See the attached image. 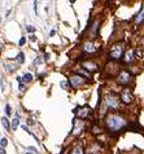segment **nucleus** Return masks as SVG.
<instances>
[{
	"mask_svg": "<svg viewBox=\"0 0 144 154\" xmlns=\"http://www.w3.org/2000/svg\"><path fill=\"white\" fill-rule=\"evenodd\" d=\"M82 130H83V122L78 120V124H77V122H75V124H74V130H73L74 135H79Z\"/></svg>",
	"mask_w": 144,
	"mask_h": 154,
	"instance_id": "obj_7",
	"label": "nucleus"
},
{
	"mask_svg": "<svg viewBox=\"0 0 144 154\" xmlns=\"http://www.w3.org/2000/svg\"><path fill=\"white\" fill-rule=\"evenodd\" d=\"M70 83L73 87H78V86H82L84 83V79L82 77H73L70 79Z\"/></svg>",
	"mask_w": 144,
	"mask_h": 154,
	"instance_id": "obj_6",
	"label": "nucleus"
},
{
	"mask_svg": "<svg viewBox=\"0 0 144 154\" xmlns=\"http://www.w3.org/2000/svg\"><path fill=\"white\" fill-rule=\"evenodd\" d=\"M30 40H31V41H35L37 39H35V36H34V35H31V36H30Z\"/></svg>",
	"mask_w": 144,
	"mask_h": 154,
	"instance_id": "obj_27",
	"label": "nucleus"
},
{
	"mask_svg": "<svg viewBox=\"0 0 144 154\" xmlns=\"http://www.w3.org/2000/svg\"><path fill=\"white\" fill-rule=\"evenodd\" d=\"M22 79H24V82L25 83H30L33 80V75L30 74V73H26V74L24 75V77H22Z\"/></svg>",
	"mask_w": 144,
	"mask_h": 154,
	"instance_id": "obj_12",
	"label": "nucleus"
},
{
	"mask_svg": "<svg viewBox=\"0 0 144 154\" xmlns=\"http://www.w3.org/2000/svg\"><path fill=\"white\" fill-rule=\"evenodd\" d=\"M121 99H122V101L126 102V104H130V102L132 101V96H131V92H130V89H123L122 95H121Z\"/></svg>",
	"mask_w": 144,
	"mask_h": 154,
	"instance_id": "obj_3",
	"label": "nucleus"
},
{
	"mask_svg": "<svg viewBox=\"0 0 144 154\" xmlns=\"http://www.w3.org/2000/svg\"><path fill=\"white\" fill-rule=\"evenodd\" d=\"M18 126H20V120H18V118H15L12 120V128L13 130H17Z\"/></svg>",
	"mask_w": 144,
	"mask_h": 154,
	"instance_id": "obj_15",
	"label": "nucleus"
},
{
	"mask_svg": "<svg viewBox=\"0 0 144 154\" xmlns=\"http://www.w3.org/2000/svg\"><path fill=\"white\" fill-rule=\"evenodd\" d=\"M55 34H56V30H51V32H49V35H51V36H53Z\"/></svg>",
	"mask_w": 144,
	"mask_h": 154,
	"instance_id": "obj_26",
	"label": "nucleus"
},
{
	"mask_svg": "<svg viewBox=\"0 0 144 154\" xmlns=\"http://www.w3.org/2000/svg\"><path fill=\"white\" fill-rule=\"evenodd\" d=\"M110 56H112L113 58H120L121 56H122V48H121L120 46L113 47L112 52H110Z\"/></svg>",
	"mask_w": 144,
	"mask_h": 154,
	"instance_id": "obj_4",
	"label": "nucleus"
},
{
	"mask_svg": "<svg viewBox=\"0 0 144 154\" xmlns=\"http://www.w3.org/2000/svg\"><path fill=\"white\" fill-rule=\"evenodd\" d=\"M26 154H33V153H26Z\"/></svg>",
	"mask_w": 144,
	"mask_h": 154,
	"instance_id": "obj_30",
	"label": "nucleus"
},
{
	"mask_svg": "<svg viewBox=\"0 0 144 154\" xmlns=\"http://www.w3.org/2000/svg\"><path fill=\"white\" fill-rule=\"evenodd\" d=\"M38 1H39V0H35V1H34V12H35V15H38Z\"/></svg>",
	"mask_w": 144,
	"mask_h": 154,
	"instance_id": "obj_22",
	"label": "nucleus"
},
{
	"mask_svg": "<svg viewBox=\"0 0 144 154\" xmlns=\"http://www.w3.org/2000/svg\"><path fill=\"white\" fill-rule=\"evenodd\" d=\"M143 21H144V4H143V8H142V12L139 13V16H138V18H136L138 23H142Z\"/></svg>",
	"mask_w": 144,
	"mask_h": 154,
	"instance_id": "obj_14",
	"label": "nucleus"
},
{
	"mask_svg": "<svg viewBox=\"0 0 144 154\" xmlns=\"http://www.w3.org/2000/svg\"><path fill=\"white\" fill-rule=\"evenodd\" d=\"M70 1H71V3H74V1H75V0H70Z\"/></svg>",
	"mask_w": 144,
	"mask_h": 154,
	"instance_id": "obj_29",
	"label": "nucleus"
},
{
	"mask_svg": "<svg viewBox=\"0 0 144 154\" xmlns=\"http://www.w3.org/2000/svg\"><path fill=\"white\" fill-rule=\"evenodd\" d=\"M105 104H107V106L109 109H118V106H120L117 97H116L114 95H108V96L105 97Z\"/></svg>",
	"mask_w": 144,
	"mask_h": 154,
	"instance_id": "obj_2",
	"label": "nucleus"
},
{
	"mask_svg": "<svg viewBox=\"0 0 144 154\" xmlns=\"http://www.w3.org/2000/svg\"><path fill=\"white\" fill-rule=\"evenodd\" d=\"M34 64H35V65H40V64H43V61H42V57H37V58H35Z\"/></svg>",
	"mask_w": 144,
	"mask_h": 154,
	"instance_id": "obj_20",
	"label": "nucleus"
},
{
	"mask_svg": "<svg viewBox=\"0 0 144 154\" xmlns=\"http://www.w3.org/2000/svg\"><path fill=\"white\" fill-rule=\"evenodd\" d=\"M26 30L29 32H35V30H37V29H35L34 26H30V25H29V26H26Z\"/></svg>",
	"mask_w": 144,
	"mask_h": 154,
	"instance_id": "obj_18",
	"label": "nucleus"
},
{
	"mask_svg": "<svg viewBox=\"0 0 144 154\" xmlns=\"http://www.w3.org/2000/svg\"><path fill=\"white\" fill-rule=\"evenodd\" d=\"M7 144H8V140L3 137V139H1V148H3V149H4V148L7 146Z\"/></svg>",
	"mask_w": 144,
	"mask_h": 154,
	"instance_id": "obj_19",
	"label": "nucleus"
},
{
	"mask_svg": "<svg viewBox=\"0 0 144 154\" xmlns=\"http://www.w3.org/2000/svg\"><path fill=\"white\" fill-rule=\"evenodd\" d=\"M96 51V48H95V46H93V43H87L84 46V52L86 53H93Z\"/></svg>",
	"mask_w": 144,
	"mask_h": 154,
	"instance_id": "obj_8",
	"label": "nucleus"
},
{
	"mask_svg": "<svg viewBox=\"0 0 144 154\" xmlns=\"http://www.w3.org/2000/svg\"><path fill=\"white\" fill-rule=\"evenodd\" d=\"M83 66H84L86 69L91 70V71H96V70H98V66H96L95 64H91V62H86V64H83Z\"/></svg>",
	"mask_w": 144,
	"mask_h": 154,
	"instance_id": "obj_9",
	"label": "nucleus"
},
{
	"mask_svg": "<svg viewBox=\"0 0 144 154\" xmlns=\"http://www.w3.org/2000/svg\"><path fill=\"white\" fill-rule=\"evenodd\" d=\"M107 126L112 131H118L126 126V122H125L123 118H121L118 115H109L107 118Z\"/></svg>",
	"mask_w": 144,
	"mask_h": 154,
	"instance_id": "obj_1",
	"label": "nucleus"
},
{
	"mask_svg": "<svg viewBox=\"0 0 144 154\" xmlns=\"http://www.w3.org/2000/svg\"><path fill=\"white\" fill-rule=\"evenodd\" d=\"M88 113H90V109H88L87 106H84V109H83L81 113H78V117H82V118H84V117L88 115Z\"/></svg>",
	"mask_w": 144,
	"mask_h": 154,
	"instance_id": "obj_13",
	"label": "nucleus"
},
{
	"mask_svg": "<svg viewBox=\"0 0 144 154\" xmlns=\"http://www.w3.org/2000/svg\"><path fill=\"white\" fill-rule=\"evenodd\" d=\"M118 82H120L121 84H126V83H129L130 82V74L126 73V71L121 73V75L118 77Z\"/></svg>",
	"mask_w": 144,
	"mask_h": 154,
	"instance_id": "obj_5",
	"label": "nucleus"
},
{
	"mask_svg": "<svg viewBox=\"0 0 144 154\" xmlns=\"http://www.w3.org/2000/svg\"><path fill=\"white\" fill-rule=\"evenodd\" d=\"M5 68L9 69V71H15L16 70V66H13V65H5Z\"/></svg>",
	"mask_w": 144,
	"mask_h": 154,
	"instance_id": "obj_23",
	"label": "nucleus"
},
{
	"mask_svg": "<svg viewBox=\"0 0 144 154\" xmlns=\"http://www.w3.org/2000/svg\"><path fill=\"white\" fill-rule=\"evenodd\" d=\"M17 60H18V64H24V55H22V53H20V55H18Z\"/></svg>",
	"mask_w": 144,
	"mask_h": 154,
	"instance_id": "obj_21",
	"label": "nucleus"
},
{
	"mask_svg": "<svg viewBox=\"0 0 144 154\" xmlns=\"http://www.w3.org/2000/svg\"><path fill=\"white\" fill-rule=\"evenodd\" d=\"M134 61V52L129 51L126 53V62H132Z\"/></svg>",
	"mask_w": 144,
	"mask_h": 154,
	"instance_id": "obj_11",
	"label": "nucleus"
},
{
	"mask_svg": "<svg viewBox=\"0 0 144 154\" xmlns=\"http://www.w3.org/2000/svg\"><path fill=\"white\" fill-rule=\"evenodd\" d=\"M25 41H26V38H24V36H22V38L20 39V43H18V44H20V46H24Z\"/></svg>",
	"mask_w": 144,
	"mask_h": 154,
	"instance_id": "obj_24",
	"label": "nucleus"
},
{
	"mask_svg": "<svg viewBox=\"0 0 144 154\" xmlns=\"http://www.w3.org/2000/svg\"><path fill=\"white\" fill-rule=\"evenodd\" d=\"M71 154H83V153H82V149H81V148L77 146V148H74V149H73Z\"/></svg>",
	"mask_w": 144,
	"mask_h": 154,
	"instance_id": "obj_17",
	"label": "nucleus"
},
{
	"mask_svg": "<svg viewBox=\"0 0 144 154\" xmlns=\"http://www.w3.org/2000/svg\"><path fill=\"white\" fill-rule=\"evenodd\" d=\"M5 113H7V115H10V114H12V108H10L9 104L5 105Z\"/></svg>",
	"mask_w": 144,
	"mask_h": 154,
	"instance_id": "obj_16",
	"label": "nucleus"
},
{
	"mask_svg": "<svg viewBox=\"0 0 144 154\" xmlns=\"http://www.w3.org/2000/svg\"><path fill=\"white\" fill-rule=\"evenodd\" d=\"M22 130H24V131H26V132H29V133H31V132L29 131V128L26 127V126H22Z\"/></svg>",
	"mask_w": 144,
	"mask_h": 154,
	"instance_id": "obj_25",
	"label": "nucleus"
},
{
	"mask_svg": "<svg viewBox=\"0 0 144 154\" xmlns=\"http://www.w3.org/2000/svg\"><path fill=\"white\" fill-rule=\"evenodd\" d=\"M1 124L4 126V128L7 131H10V124H9V120H8L7 118H4V117H3L1 118Z\"/></svg>",
	"mask_w": 144,
	"mask_h": 154,
	"instance_id": "obj_10",
	"label": "nucleus"
},
{
	"mask_svg": "<svg viewBox=\"0 0 144 154\" xmlns=\"http://www.w3.org/2000/svg\"><path fill=\"white\" fill-rule=\"evenodd\" d=\"M0 153H1V154H5V152H4V149H3V148H1V152H0Z\"/></svg>",
	"mask_w": 144,
	"mask_h": 154,
	"instance_id": "obj_28",
	"label": "nucleus"
}]
</instances>
